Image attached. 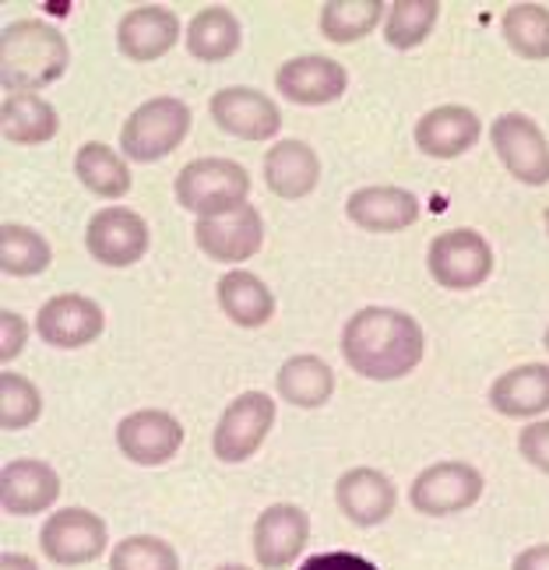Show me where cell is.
Listing matches in <instances>:
<instances>
[{"mask_svg":"<svg viewBox=\"0 0 549 570\" xmlns=\"http://www.w3.org/2000/svg\"><path fill=\"white\" fill-rule=\"evenodd\" d=\"M342 360L366 381H402L427 356L420 321L394 306H363L342 327Z\"/></svg>","mask_w":549,"mask_h":570,"instance_id":"6da1fadb","label":"cell"},{"mask_svg":"<svg viewBox=\"0 0 549 570\" xmlns=\"http://www.w3.org/2000/svg\"><path fill=\"white\" fill-rule=\"evenodd\" d=\"M71 63V47L53 26L36 18L11 21L0 32V85L4 92H39L60 81Z\"/></svg>","mask_w":549,"mask_h":570,"instance_id":"7a4b0ae2","label":"cell"},{"mask_svg":"<svg viewBox=\"0 0 549 570\" xmlns=\"http://www.w3.org/2000/svg\"><path fill=\"white\" fill-rule=\"evenodd\" d=\"M177 205L187 208L197 218H215L226 215L239 205H247L251 197V173L223 156H205V159H190L180 173L177 184Z\"/></svg>","mask_w":549,"mask_h":570,"instance_id":"3957f363","label":"cell"},{"mask_svg":"<svg viewBox=\"0 0 549 570\" xmlns=\"http://www.w3.org/2000/svg\"><path fill=\"white\" fill-rule=\"evenodd\" d=\"M190 106L177 96L141 102L120 127V156L130 163H159L180 148L190 130Z\"/></svg>","mask_w":549,"mask_h":570,"instance_id":"277c9868","label":"cell"},{"mask_svg":"<svg viewBox=\"0 0 549 570\" xmlns=\"http://www.w3.org/2000/svg\"><path fill=\"white\" fill-rule=\"evenodd\" d=\"M427 268L441 289L469 293L493 275V247L476 229L437 233L427 250Z\"/></svg>","mask_w":549,"mask_h":570,"instance_id":"5b68a950","label":"cell"},{"mask_svg":"<svg viewBox=\"0 0 549 570\" xmlns=\"http://www.w3.org/2000/svg\"><path fill=\"white\" fill-rule=\"evenodd\" d=\"M275 426V402L265 391H244L218 415L212 433V451L218 462L244 465L261 451Z\"/></svg>","mask_w":549,"mask_h":570,"instance_id":"8992f818","label":"cell"},{"mask_svg":"<svg viewBox=\"0 0 549 570\" xmlns=\"http://www.w3.org/2000/svg\"><path fill=\"white\" fill-rule=\"evenodd\" d=\"M487 493V479L469 462H433L409 487V503L427 518H451L476 508Z\"/></svg>","mask_w":549,"mask_h":570,"instance_id":"52a82bcc","label":"cell"},{"mask_svg":"<svg viewBox=\"0 0 549 570\" xmlns=\"http://www.w3.org/2000/svg\"><path fill=\"white\" fill-rule=\"evenodd\" d=\"M109 529L89 508H63L42 521L39 550L57 567H85L106 553Z\"/></svg>","mask_w":549,"mask_h":570,"instance_id":"ba28073f","label":"cell"},{"mask_svg":"<svg viewBox=\"0 0 549 570\" xmlns=\"http://www.w3.org/2000/svg\"><path fill=\"white\" fill-rule=\"evenodd\" d=\"M490 145L503 169L525 187L549 184V141L539 124L525 114H500L490 124Z\"/></svg>","mask_w":549,"mask_h":570,"instance_id":"9c48e42d","label":"cell"},{"mask_svg":"<svg viewBox=\"0 0 549 570\" xmlns=\"http://www.w3.org/2000/svg\"><path fill=\"white\" fill-rule=\"evenodd\" d=\"M151 233L148 223L124 205L99 208L85 226V250L106 268H130L148 254Z\"/></svg>","mask_w":549,"mask_h":570,"instance_id":"30bf717a","label":"cell"},{"mask_svg":"<svg viewBox=\"0 0 549 570\" xmlns=\"http://www.w3.org/2000/svg\"><path fill=\"white\" fill-rule=\"evenodd\" d=\"M184 423L166 409H138L117 423V448L130 465L159 469L184 448Z\"/></svg>","mask_w":549,"mask_h":570,"instance_id":"8fae6325","label":"cell"},{"mask_svg":"<svg viewBox=\"0 0 549 570\" xmlns=\"http://www.w3.org/2000/svg\"><path fill=\"white\" fill-rule=\"evenodd\" d=\"M194 244L208 261H218V265H239V261H251L261 247H265V218H261V212L251 202L226 212V215L197 218Z\"/></svg>","mask_w":549,"mask_h":570,"instance_id":"7c38bea8","label":"cell"},{"mask_svg":"<svg viewBox=\"0 0 549 570\" xmlns=\"http://www.w3.org/2000/svg\"><path fill=\"white\" fill-rule=\"evenodd\" d=\"M208 114L218 130L239 138V141H268L282 130V109L272 96L247 89V85H233V89H218L208 102Z\"/></svg>","mask_w":549,"mask_h":570,"instance_id":"4fadbf2b","label":"cell"},{"mask_svg":"<svg viewBox=\"0 0 549 570\" xmlns=\"http://www.w3.org/2000/svg\"><path fill=\"white\" fill-rule=\"evenodd\" d=\"M106 327L102 306L92 296L60 293L47 299L36 314V335L53 348H81L92 345Z\"/></svg>","mask_w":549,"mask_h":570,"instance_id":"5bb4252c","label":"cell"},{"mask_svg":"<svg viewBox=\"0 0 549 570\" xmlns=\"http://www.w3.org/2000/svg\"><path fill=\"white\" fill-rule=\"evenodd\" d=\"M251 542L261 570H285L311 542V518L296 503H272L257 514Z\"/></svg>","mask_w":549,"mask_h":570,"instance_id":"9a60e30c","label":"cell"},{"mask_svg":"<svg viewBox=\"0 0 549 570\" xmlns=\"http://www.w3.org/2000/svg\"><path fill=\"white\" fill-rule=\"evenodd\" d=\"M335 503L356 529H378L399 508V487L381 469L356 465L339 475Z\"/></svg>","mask_w":549,"mask_h":570,"instance_id":"2e32d148","label":"cell"},{"mask_svg":"<svg viewBox=\"0 0 549 570\" xmlns=\"http://www.w3.org/2000/svg\"><path fill=\"white\" fill-rule=\"evenodd\" d=\"M275 89L296 106H327L345 96L349 71L332 57L303 53L282 63L275 75Z\"/></svg>","mask_w":549,"mask_h":570,"instance_id":"e0dca14e","label":"cell"},{"mask_svg":"<svg viewBox=\"0 0 549 570\" xmlns=\"http://www.w3.org/2000/svg\"><path fill=\"white\" fill-rule=\"evenodd\" d=\"M60 500V475L39 458H14L0 469V508L11 518L50 511Z\"/></svg>","mask_w":549,"mask_h":570,"instance_id":"ac0fdd59","label":"cell"},{"mask_svg":"<svg viewBox=\"0 0 549 570\" xmlns=\"http://www.w3.org/2000/svg\"><path fill=\"white\" fill-rule=\"evenodd\" d=\"M180 36L187 32L180 29L177 11H169L163 4H141V8H130L120 18L117 50L135 63H151L177 47Z\"/></svg>","mask_w":549,"mask_h":570,"instance_id":"d6986e66","label":"cell"},{"mask_svg":"<svg viewBox=\"0 0 549 570\" xmlns=\"http://www.w3.org/2000/svg\"><path fill=\"white\" fill-rule=\"evenodd\" d=\"M420 197L405 187H360L349 194V223L366 233H402L420 223Z\"/></svg>","mask_w":549,"mask_h":570,"instance_id":"ffe728a7","label":"cell"},{"mask_svg":"<svg viewBox=\"0 0 549 570\" xmlns=\"http://www.w3.org/2000/svg\"><path fill=\"white\" fill-rule=\"evenodd\" d=\"M482 138V120L476 109L469 106H437L430 114L420 117L415 124V145L427 151L430 159H458L465 156L469 148H476Z\"/></svg>","mask_w":549,"mask_h":570,"instance_id":"44dd1931","label":"cell"},{"mask_svg":"<svg viewBox=\"0 0 549 570\" xmlns=\"http://www.w3.org/2000/svg\"><path fill=\"white\" fill-rule=\"evenodd\" d=\"M321 180V159L317 151L300 141L285 138L265 151V184L282 202H303L317 190Z\"/></svg>","mask_w":549,"mask_h":570,"instance_id":"7402d4cb","label":"cell"},{"mask_svg":"<svg viewBox=\"0 0 549 570\" xmlns=\"http://www.w3.org/2000/svg\"><path fill=\"white\" fill-rule=\"evenodd\" d=\"M493 412L508 420H539L549 412V363H525L490 384Z\"/></svg>","mask_w":549,"mask_h":570,"instance_id":"603a6c76","label":"cell"},{"mask_svg":"<svg viewBox=\"0 0 549 570\" xmlns=\"http://www.w3.org/2000/svg\"><path fill=\"white\" fill-rule=\"evenodd\" d=\"M60 117L39 92H11L0 102V135L11 145H47L57 138Z\"/></svg>","mask_w":549,"mask_h":570,"instance_id":"cb8c5ba5","label":"cell"},{"mask_svg":"<svg viewBox=\"0 0 549 570\" xmlns=\"http://www.w3.org/2000/svg\"><path fill=\"white\" fill-rule=\"evenodd\" d=\"M278 399L290 402L293 409H321L332 402L335 394V370L321 356H290L275 374Z\"/></svg>","mask_w":549,"mask_h":570,"instance_id":"d4e9b609","label":"cell"},{"mask_svg":"<svg viewBox=\"0 0 549 570\" xmlns=\"http://www.w3.org/2000/svg\"><path fill=\"white\" fill-rule=\"evenodd\" d=\"M218 306L239 327H265L275 317V296L247 268H229L218 278Z\"/></svg>","mask_w":549,"mask_h":570,"instance_id":"484cf974","label":"cell"},{"mask_svg":"<svg viewBox=\"0 0 549 570\" xmlns=\"http://www.w3.org/2000/svg\"><path fill=\"white\" fill-rule=\"evenodd\" d=\"M184 42H187V53L194 60L223 63L239 50L244 32H239V18L229 8H205L190 18Z\"/></svg>","mask_w":549,"mask_h":570,"instance_id":"4316f807","label":"cell"},{"mask_svg":"<svg viewBox=\"0 0 549 570\" xmlns=\"http://www.w3.org/2000/svg\"><path fill=\"white\" fill-rule=\"evenodd\" d=\"M75 177L81 180V187L102 197V202H120L130 190V169L127 159L117 148H109L102 141H89L78 148L75 156Z\"/></svg>","mask_w":549,"mask_h":570,"instance_id":"83f0119b","label":"cell"},{"mask_svg":"<svg viewBox=\"0 0 549 570\" xmlns=\"http://www.w3.org/2000/svg\"><path fill=\"white\" fill-rule=\"evenodd\" d=\"M384 8H388L384 0H327V4H321V21H317L321 36L327 42H339V47L360 42L381 26Z\"/></svg>","mask_w":549,"mask_h":570,"instance_id":"f1b7e54d","label":"cell"},{"mask_svg":"<svg viewBox=\"0 0 549 570\" xmlns=\"http://www.w3.org/2000/svg\"><path fill=\"white\" fill-rule=\"evenodd\" d=\"M53 250L36 229L21 223L0 226V272L11 278H32L50 268Z\"/></svg>","mask_w":549,"mask_h":570,"instance_id":"f546056e","label":"cell"},{"mask_svg":"<svg viewBox=\"0 0 549 570\" xmlns=\"http://www.w3.org/2000/svg\"><path fill=\"white\" fill-rule=\"evenodd\" d=\"M500 29L521 60H549V8L511 4L500 18Z\"/></svg>","mask_w":549,"mask_h":570,"instance_id":"4dcf8cb0","label":"cell"},{"mask_svg":"<svg viewBox=\"0 0 549 570\" xmlns=\"http://www.w3.org/2000/svg\"><path fill=\"white\" fill-rule=\"evenodd\" d=\"M437 18H441V4L437 0H394V4H388V18H384L388 47L415 50L433 32Z\"/></svg>","mask_w":549,"mask_h":570,"instance_id":"1f68e13d","label":"cell"},{"mask_svg":"<svg viewBox=\"0 0 549 570\" xmlns=\"http://www.w3.org/2000/svg\"><path fill=\"white\" fill-rule=\"evenodd\" d=\"M39 415H42L39 387L29 377L4 370V374H0V430L18 433V430L32 426Z\"/></svg>","mask_w":549,"mask_h":570,"instance_id":"d6a6232c","label":"cell"},{"mask_svg":"<svg viewBox=\"0 0 549 570\" xmlns=\"http://www.w3.org/2000/svg\"><path fill=\"white\" fill-rule=\"evenodd\" d=\"M109 570H180V557L159 535H127L109 553Z\"/></svg>","mask_w":549,"mask_h":570,"instance_id":"836d02e7","label":"cell"},{"mask_svg":"<svg viewBox=\"0 0 549 570\" xmlns=\"http://www.w3.org/2000/svg\"><path fill=\"white\" fill-rule=\"evenodd\" d=\"M29 321L21 317L18 311H0V363H14L21 353H26V342H29Z\"/></svg>","mask_w":549,"mask_h":570,"instance_id":"e575fe53","label":"cell"},{"mask_svg":"<svg viewBox=\"0 0 549 570\" xmlns=\"http://www.w3.org/2000/svg\"><path fill=\"white\" fill-rule=\"evenodd\" d=\"M518 451L532 469L549 475V420H532L518 433Z\"/></svg>","mask_w":549,"mask_h":570,"instance_id":"d590c367","label":"cell"},{"mask_svg":"<svg viewBox=\"0 0 549 570\" xmlns=\"http://www.w3.org/2000/svg\"><path fill=\"white\" fill-rule=\"evenodd\" d=\"M300 570H378V563L360 557V553L335 550V553H317V557H311Z\"/></svg>","mask_w":549,"mask_h":570,"instance_id":"8d00e7d4","label":"cell"},{"mask_svg":"<svg viewBox=\"0 0 549 570\" xmlns=\"http://www.w3.org/2000/svg\"><path fill=\"white\" fill-rule=\"evenodd\" d=\"M511 570H549V542H536L529 550H521Z\"/></svg>","mask_w":549,"mask_h":570,"instance_id":"74e56055","label":"cell"},{"mask_svg":"<svg viewBox=\"0 0 549 570\" xmlns=\"http://www.w3.org/2000/svg\"><path fill=\"white\" fill-rule=\"evenodd\" d=\"M0 570H39V567L26 553H4V557H0Z\"/></svg>","mask_w":549,"mask_h":570,"instance_id":"f35d334b","label":"cell"},{"mask_svg":"<svg viewBox=\"0 0 549 570\" xmlns=\"http://www.w3.org/2000/svg\"><path fill=\"white\" fill-rule=\"evenodd\" d=\"M215 570H251V567H244V563H223V567H215Z\"/></svg>","mask_w":549,"mask_h":570,"instance_id":"ab89813d","label":"cell"},{"mask_svg":"<svg viewBox=\"0 0 549 570\" xmlns=\"http://www.w3.org/2000/svg\"><path fill=\"white\" fill-rule=\"evenodd\" d=\"M542 223H546V233H549V208L542 212Z\"/></svg>","mask_w":549,"mask_h":570,"instance_id":"60d3db41","label":"cell"},{"mask_svg":"<svg viewBox=\"0 0 549 570\" xmlns=\"http://www.w3.org/2000/svg\"><path fill=\"white\" fill-rule=\"evenodd\" d=\"M542 345H546V353H549V327H546V335H542Z\"/></svg>","mask_w":549,"mask_h":570,"instance_id":"b9f144b4","label":"cell"}]
</instances>
